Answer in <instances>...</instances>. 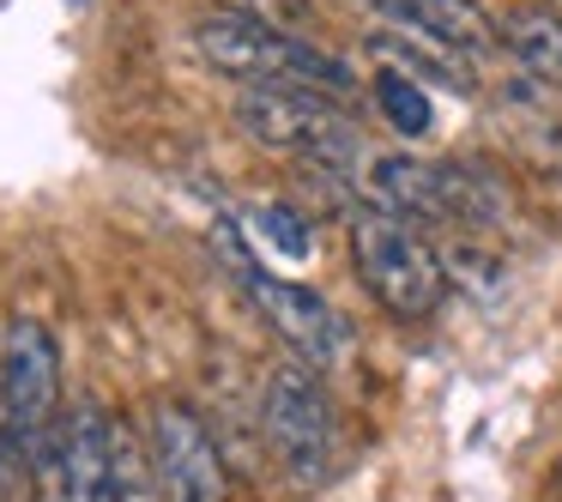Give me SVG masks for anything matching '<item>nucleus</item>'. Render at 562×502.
Segmentation results:
<instances>
[{
    "instance_id": "1",
    "label": "nucleus",
    "mask_w": 562,
    "mask_h": 502,
    "mask_svg": "<svg viewBox=\"0 0 562 502\" xmlns=\"http://www.w3.org/2000/svg\"><path fill=\"white\" fill-rule=\"evenodd\" d=\"M194 49L212 74L243 79V86H303V91H321V98H333V103L357 91V74L339 55L321 49V43L296 37V31L255 25V19H236V13L200 19Z\"/></svg>"
},
{
    "instance_id": "2",
    "label": "nucleus",
    "mask_w": 562,
    "mask_h": 502,
    "mask_svg": "<svg viewBox=\"0 0 562 502\" xmlns=\"http://www.w3.org/2000/svg\"><path fill=\"white\" fill-rule=\"evenodd\" d=\"M351 260L363 291L387 309L393 321H424L448 297V267L424 243V231L393 212H363L351 219Z\"/></svg>"
},
{
    "instance_id": "3",
    "label": "nucleus",
    "mask_w": 562,
    "mask_h": 502,
    "mask_svg": "<svg viewBox=\"0 0 562 502\" xmlns=\"http://www.w3.org/2000/svg\"><path fill=\"white\" fill-rule=\"evenodd\" d=\"M236 127L255 146L321 164V170L357 164V134L339 115V103L321 98V91H303V86H243L236 91Z\"/></svg>"
},
{
    "instance_id": "4",
    "label": "nucleus",
    "mask_w": 562,
    "mask_h": 502,
    "mask_svg": "<svg viewBox=\"0 0 562 502\" xmlns=\"http://www.w3.org/2000/svg\"><path fill=\"white\" fill-rule=\"evenodd\" d=\"M260 424H267L272 454L296 484H321L333 472V460H339V412H333V393L321 388V369H308L303 357L267 376Z\"/></svg>"
},
{
    "instance_id": "5",
    "label": "nucleus",
    "mask_w": 562,
    "mask_h": 502,
    "mask_svg": "<svg viewBox=\"0 0 562 502\" xmlns=\"http://www.w3.org/2000/svg\"><path fill=\"white\" fill-rule=\"evenodd\" d=\"M55 412H61V345L37 315H13L0 333V417L31 454L49 430H61Z\"/></svg>"
},
{
    "instance_id": "6",
    "label": "nucleus",
    "mask_w": 562,
    "mask_h": 502,
    "mask_svg": "<svg viewBox=\"0 0 562 502\" xmlns=\"http://www.w3.org/2000/svg\"><path fill=\"white\" fill-rule=\"evenodd\" d=\"M369 194L381 212L405 224H448V219H490V188L448 158H369Z\"/></svg>"
},
{
    "instance_id": "7",
    "label": "nucleus",
    "mask_w": 562,
    "mask_h": 502,
    "mask_svg": "<svg viewBox=\"0 0 562 502\" xmlns=\"http://www.w3.org/2000/svg\"><path fill=\"white\" fill-rule=\"evenodd\" d=\"M146 454L158 472L164 502H231V472L212 442L206 417L182 400H151L146 405Z\"/></svg>"
},
{
    "instance_id": "8",
    "label": "nucleus",
    "mask_w": 562,
    "mask_h": 502,
    "mask_svg": "<svg viewBox=\"0 0 562 502\" xmlns=\"http://www.w3.org/2000/svg\"><path fill=\"white\" fill-rule=\"evenodd\" d=\"M243 272H248V291H255L260 315L279 327V339L291 345L308 369H339L345 357H351V327H345V315L321 291L272 279V272H255V267H243Z\"/></svg>"
},
{
    "instance_id": "9",
    "label": "nucleus",
    "mask_w": 562,
    "mask_h": 502,
    "mask_svg": "<svg viewBox=\"0 0 562 502\" xmlns=\"http://www.w3.org/2000/svg\"><path fill=\"white\" fill-rule=\"evenodd\" d=\"M393 31H412V37L436 43L453 55H490L496 49V19L477 7V0H369Z\"/></svg>"
},
{
    "instance_id": "10",
    "label": "nucleus",
    "mask_w": 562,
    "mask_h": 502,
    "mask_svg": "<svg viewBox=\"0 0 562 502\" xmlns=\"http://www.w3.org/2000/svg\"><path fill=\"white\" fill-rule=\"evenodd\" d=\"M61 454H67V497L74 502H115V417L103 405H74L61 417Z\"/></svg>"
},
{
    "instance_id": "11",
    "label": "nucleus",
    "mask_w": 562,
    "mask_h": 502,
    "mask_svg": "<svg viewBox=\"0 0 562 502\" xmlns=\"http://www.w3.org/2000/svg\"><path fill=\"white\" fill-rule=\"evenodd\" d=\"M496 43L532 79L562 91V13H550V7H514V13H502Z\"/></svg>"
},
{
    "instance_id": "12",
    "label": "nucleus",
    "mask_w": 562,
    "mask_h": 502,
    "mask_svg": "<svg viewBox=\"0 0 562 502\" xmlns=\"http://www.w3.org/2000/svg\"><path fill=\"white\" fill-rule=\"evenodd\" d=\"M369 55L393 62L387 74H405V79H417V86H441V91H460V98L477 86L472 67L453 62V49H417L412 31H375V37H369Z\"/></svg>"
},
{
    "instance_id": "13",
    "label": "nucleus",
    "mask_w": 562,
    "mask_h": 502,
    "mask_svg": "<svg viewBox=\"0 0 562 502\" xmlns=\"http://www.w3.org/2000/svg\"><path fill=\"white\" fill-rule=\"evenodd\" d=\"M375 103L405 140H424L429 122H436V115H429V91L417 86V79H405V74H387V67L375 74Z\"/></svg>"
},
{
    "instance_id": "14",
    "label": "nucleus",
    "mask_w": 562,
    "mask_h": 502,
    "mask_svg": "<svg viewBox=\"0 0 562 502\" xmlns=\"http://www.w3.org/2000/svg\"><path fill=\"white\" fill-rule=\"evenodd\" d=\"M248 231H255L260 248H272L279 260H308V248H315V231L303 224L296 207H255L248 212Z\"/></svg>"
},
{
    "instance_id": "15",
    "label": "nucleus",
    "mask_w": 562,
    "mask_h": 502,
    "mask_svg": "<svg viewBox=\"0 0 562 502\" xmlns=\"http://www.w3.org/2000/svg\"><path fill=\"white\" fill-rule=\"evenodd\" d=\"M115 502H164L146 442H139L134 430H122V424H115Z\"/></svg>"
},
{
    "instance_id": "16",
    "label": "nucleus",
    "mask_w": 562,
    "mask_h": 502,
    "mask_svg": "<svg viewBox=\"0 0 562 502\" xmlns=\"http://www.w3.org/2000/svg\"><path fill=\"white\" fill-rule=\"evenodd\" d=\"M218 13H236V19H255V25H272V31H296L303 37V25L315 13H308V0H212Z\"/></svg>"
},
{
    "instance_id": "17",
    "label": "nucleus",
    "mask_w": 562,
    "mask_h": 502,
    "mask_svg": "<svg viewBox=\"0 0 562 502\" xmlns=\"http://www.w3.org/2000/svg\"><path fill=\"white\" fill-rule=\"evenodd\" d=\"M19 460H25V448H19V436L7 430V417H0V502H13V472Z\"/></svg>"
}]
</instances>
